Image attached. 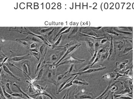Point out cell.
Instances as JSON below:
<instances>
[{
    "instance_id": "60d3db41",
    "label": "cell",
    "mask_w": 134,
    "mask_h": 99,
    "mask_svg": "<svg viewBox=\"0 0 134 99\" xmlns=\"http://www.w3.org/2000/svg\"><path fill=\"white\" fill-rule=\"evenodd\" d=\"M91 65H87L85 67L81 69L79 71V72H82L84 71H86V70H87L88 69H89L91 68Z\"/></svg>"
},
{
    "instance_id": "44dd1931",
    "label": "cell",
    "mask_w": 134,
    "mask_h": 99,
    "mask_svg": "<svg viewBox=\"0 0 134 99\" xmlns=\"http://www.w3.org/2000/svg\"><path fill=\"white\" fill-rule=\"evenodd\" d=\"M80 28L78 27H74L73 29V31L71 32V33L69 34L68 37V39H73L76 37L77 34L79 32V30Z\"/></svg>"
},
{
    "instance_id": "d590c367",
    "label": "cell",
    "mask_w": 134,
    "mask_h": 99,
    "mask_svg": "<svg viewBox=\"0 0 134 99\" xmlns=\"http://www.w3.org/2000/svg\"><path fill=\"white\" fill-rule=\"evenodd\" d=\"M12 96L15 97H22L23 96V94L21 93H18V92H13L11 94Z\"/></svg>"
},
{
    "instance_id": "11a10c76",
    "label": "cell",
    "mask_w": 134,
    "mask_h": 99,
    "mask_svg": "<svg viewBox=\"0 0 134 99\" xmlns=\"http://www.w3.org/2000/svg\"><path fill=\"white\" fill-rule=\"evenodd\" d=\"M110 93H108V94H107V95H106V96L105 97V98H104V99H107V98H108V97H109V94H110Z\"/></svg>"
},
{
    "instance_id": "3957f363",
    "label": "cell",
    "mask_w": 134,
    "mask_h": 99,
    "mask_svg": "<svg viewBox=\"0 0 134 99\" xmlns=\"http://www.w3.org/2000/svg\"><path fill=\"white\" fill-rule=\"evenodd\" d=\"M56 66L55 65H52L49 67V69L47 71L45 76L44 80H47L48 82L56 85V81L55 80L54 76L55 75V70Z\"/></svg>"
},
{
    "instance_id": "4dcf8cb0",
    "label": "cell",
    "mask_w": 134,
    "mask_h": 99,
    "mask_svg": "<svg viewBox=\"0 0 134 99\" xmlns=\"http://www.w3.org/2000/svg\"><path fill=\"white\" fill-rule=\"evenodd\" d=\"M109 55V51H108L107 52L105 53L104 54L102 55V57H101V58H100V61H104L105 60H106L107 58H108V56Z\"/></svg>"
},
{
    "instance_id": "ffe728a7",
    "label": "cell",
    "mask_w": 134,
    "mask_h": 99,
    "mask_svg": "<svg viewBox=\"0 0 134 99\" xmlns=\"http://www.w3.org/2000/svg\"><path fill=\"white\" fill-rule=\"evenodd\" d=\"M63 52H59L56 53L55 54L53 55L50 58V61L51 62L54 63V65H55L56 63V61L58 60H59V58L61 57Z\"/></svg>"
},
{
    "instance_id": "7a4b0ae2",
    "label": "cell",
    "mask_w": 134,
    "mask_h": 99,
    "mask_svg": "<svg viewBox=\"0 0 134 99\" xmlns=\"http://www.w3.org/2000/svg\"><path fill=\"white\" fill-rule=\"evenodd\" d=\"M9 65L11 66H13V67L17 68L18 69L22 71L24 73L25 77H28V78H29L30 79V81L32 80V79L30 77V76L31 75V63H30V61L28 60L25 61L21 63V65L22 70H21L20 68H18V67H16L13 64L10 63Z\"/></svg>"
},
{
    "instance_id": "484cf974",
    "label": "cell",
    "mask_w": 134,
    "mask_h": 99,
    "mask_svg": "<svg viewBox=\"0 0 134 99\" xmlns=\"http://www.w3.org/2000/svg\"><path fill=\"white\" fill-rule=\"evenodd\" d=\"M11 85H12V82L9 80H7L6 82L5 86L7 89V92L11 94L13 92L12 91L11 89Z\"/></svg>"
},
{
    "instance_id": "2e32d148",
    "label": "cell",
    "mask_w": 134,
    "mask_h": 99,
    "mask_svg": "<svg viewBox=\"0 0 134 99\" xmlns=\"http://www.w3.org/2000/svg\"><path fill=\"white\" fill-rule=\"evenodd\" d=\"M44 66H43L39 72L36 77L35 79L30 81L32 83H33L35 82H38L42 78V77L44 73Z\"/></svg>"
},
{
    "instance_id": "ba28073f",
    "label": "cell",
    "mask_w": 134,
    "mask_h": 99,
    "mask_svg": "<svg viewBox=\"0 0 134 99\" xmlns=\"http://www.w3.org/2000/svg\"><path fill=\"white\" fill-rule=\"evenodd\" d=\"M72 78V77H70L68 79H67L63 81H60V82H58L56 83V94H59V93H60L61 90L62 88L64 87V86L65 85V84L68 82Z\"/></svg>"
},
{
    "instance_id": "ab89813d",
    "label": "cell",
    "mask_w": 134,
    "mask_h": 99,
    "mask_svg": "<svg viewBox=\"0 0 134 99\" xmlns=\"http://www.w3.org/2000/svg\"><path fill=\"white\" fill-rule=\"evenodd\" d=\"M70 89L68 90V91L67 92V95L65 99H74L72 96V91L69 92Z\"/></svg>"
},
{
    "instance_id": "e575fe53",
    "label": "cell",
    "mask_w": 134,
    "mask_h": 99,
    "mask_svg": "<svg viewBox=\"0 0 134 99\" xmlns=\"http://www.w3.org/2000/svg\"><path fill=\"white\" fill-rule=\"evenodd\" d=\"M101 54H97V56L96 58V59H95L94 61V62L91 64V66L92 67V66H94V65L96 63L98 62V61H100V58H101Z\"/></svg>"
},
{
    "instance_id": "c3c4849f",
    "label": "cell",
    "mask_w": 134,
    "mask_h": 99,
    "mask_svg": "<svg viewBox=\"0 0 134 99\" xmlns=\"http://www.w3.org/2000/svg\"><path fill=\"white\" fill-rule=\"evenodd\" d=\"M71 27H70L68 29H66L65 31H64L63 32H62L61 34H60V35H62L63 34H65V33H68L70 31L71 29Z\"/></svg>"
},
{
    "instance_id": "7bdbcfd3",
    "label": "cell",
    "mask_w": 134,
    "mask_h": 99,
    "mask_svg": "<svg viewBox=\"0 0 134 99\" xmlns=\"http://www.w3.org/2000/svg\"><path fill=\"white\" fill-rule=\"evenodd\" d=\"M68 73H70L71 72H73L75 71V69L74 68V64H72L70 68L69 69V70H68Z\"/></svg>"
},
{
    "instance_id": "db71d44e",
    "label": "cell",
    "mask_w": 134,
    "mask_h": 99,
    "mask_svg": "<svg viewBox=\"0 0 134 99\" xmlns=\"http://www.w3.org/2000/svg\"><path fill=\"white\" fill-rule=\"evenodd\" d=\"M110 99H114V94H113V93H111L110 94Z\"/></svg>"
},
{
    "instance_id": "277c9868",
    "label": "cell",
    "mask_w": 134,
    "mask_h": 99,
    "mask_svg": "<svg viewBox=\"0 0 134 99\" xmlns=\"http://www.w3.org/2000/svg\"><path fill=\"white\" fill-rule=\"evenodd\" d=\"M85 61V60H81V59H78V58H76L73 57L71 55H70L68 57L64 59V60H63L57 66L56 68L59 66L62 65L70 64H78V63H82L84 62Z\"/></svg>"
},
{
    "instance_id": "8d00e7d4",
    "label": "cell",
    "mask_w": 134,
    "mask_h": 99,
    "mask_svg": "<svg viewBox=\"0 0 134 99\" xmlns=\"http://www.w3.org/2000/svg\"><path fill=\"white\" fill-rule=\"evenodd\" d=\"M46 47V45L45 43L43 44V45H41V46H40V48H39V52L42 55H43L44 52L45 51Z\"/></svg>"
},
{
    "instance_id": "ee69618b",
    "label": "cell",
    "mask_w": 134,
    "mask_h": 99,
    "mask_svg": "<svg viewBox=\"0 0 134 99\" xmlns=\"http://www.w3.org/2000/svg\"><path fill=\"white\" fill-rule=\"evenodd\" d=\"M62 37V35H60V37H59L58 40L54 44V45L55 46H56L60 43Z\"/></svg>"
},
{
    "instance_id": "f35d334b",
    "label": "cell",
    "mask_w": 134,
    "mask_h": 99,
    "mask_svg": "<svg viewBox=\"0 0 134 99\" xmlns=\"http://www.w3.org/2000/svg\"><path fill=\"white\" fill-rule=\"evenodd\" d=\"M118 90V87L117 85H114L111 86L110 88V92L111 93H114L115 91Z\"/></svg>"
},
{
    "instance_id": "681fc988",
    "label": "cell",
    "mask_w": 134,
    "mask_h": 99,
    "mask_svg": "<svg viewBox=\"0 0 134 99\" xmlns=\"http://www.w3.org/2000/svg\"><path fill=\"white\" fill-rule=\"evenodd\" d=\"M30 51L32 52H38V49L37 48H35L33 49H30Z\"/></svg>"
},
{
    "instance_id": "83f0119b",
    "label": "cell",
    "mask_w": 134,
    "mask_h": 99,
    "mask_svg": "<svg viewBox=\"0 0 134 99\" xmlns=\"http://www.w3.org/2000/svg\"><path fill=\"white\" fill-rule=\"evenodd\" d=\"M68 73H69V72H68V71L66 72L60 73V74H57V76H56L57 81L59 82V81H60V80L62 79L63 78L66 77L67 76H66V75Z\"/></svg>"
},
{
    "instance_id": "d6a6232c",
    "label": "cell",
    "mask_w": 134,
    "mask_h": 99,
    "mask_svg": "<svg viewBox=\"0 0 134 99\" xmlns=\"http://www.w3.org/2000/svg\"><path fill=\"white\" fill-rule=\"evenodd\" d=\"M42 60L43 58H41V59L39 60V62L38 63V64L36 65V67L35 72V74H36L37 72H38L39 69V68L40 66H41V63H42Z\"/></svg>"
},
{
    "instance_id": "b9f144b4",
    "label": "cell",
    "mask_w": 134,
    "mask_h": 99,
    "mask_svg": "<svg viewBox=\"0 0 134 99\" xmlns=\"http://www.w3.org/2000/svg\"><path fill=\"white\" fill-rule=\"evenodd\" d=\"M9 58V57H6H6L4 58V59L3 60L2 62L1 63V70H2V66H3V65L4 64H5V63L7 61V60H8Z\"/></svg>"
},
{
    "instance_id": "9a60e30c",
    "label": "cell",
    "mask_w": 134,
    "mask_h": 99,
    "mask_svg": "<svg viewBox=\"0 0 134 99\" xmlns=\"http://www.w3.org/2000/svg\"><path fill=\"white\" fill-rule=\"evenodd\" d=\"M111 42L110 46V50L109 51V55L108 60H114L115 59V51H114V44L113 43V38L111 36Z\"/></svg>"
},
{
    "instance_id": "f6af8a7d",
    "label": "cell",
    "mask_w": 134,
    "mask_h": 99,
    "mask_svg": "<svg viewBox=\"0 0 134 99\" xmlns=\"http://www.w3.org/2000/svg\"><path fill=\"white\" fill-rule=\"evenodd\" d=\"M0 94H1V96L2 97L3 99H7L6 97L4 96V94L3 91V89H2V87L1 86V88H0Z\"/></svg>"
},
{
    "instance_id": "8992f818",
    "label": "cell",
    "mask_w": 134,
    "mask_h": 99,
    "mask_svg": "<svg viewBox=\"0 0 134 99\" xmlns=\"http://www.w3.org/2000/svg\"><path fill=\"white\" fill-rule=\"evenodd\" d=\"M81 43H78L77 44H75V45H73L72 46H70L69 47V48L67 49L64 55L62 56V57L58 61V62L55 64L56 66L57 67V66L64 59H65V58H66L67 57H68V56H70V54L72 53L74 51L75 49H76L77 48L79 47L81 45Z\"/></svg>"
},
{
    "instance_id": "91938a15",
    "label": "cell",
    "mask_w": 134,
    "mask_h": 99,
    "mask_svg": "<svg viewBox=\"0 0 134 99\" xmlns=\"http://www.w3.org/2000/svg\"><path fill=\"white\" fill-rule=\"evenodd\" d=\"M50 99V98H49V99Z\"/></svg>"
},
{
    "instance_id": "7402d4cb",
    "label": "cell",
    "mask_w": 134,
    "mask_h": 99,
    "mask_svg": "<svg viewBox=\"0 0 134 99\" xmlns=\"http://www.w3.org/2000/svg\"><path fill=\"white\" fill-rule=\"evenodd\" d=\"M111 81L109 82V83H108V85L107 86V87H106V89L105 90V91H104L102 94H100L99 96L97 97H96L95 99H102L103 98V97H104V96H106V95H107V94H106L105 95V94L109 90L110 88H111V86H112L114 85L115 84V83H115L114 84L111 85Z\"/></svg>"
},
{
    "instance_id": "5b68a950",
    "label": "cell",
    "mask_w": 134,
    "mask_h": 99,
    "mask_svg": "<svg viewBox=\"0 0 134 99\" xmlns=\"http://www.w3.org/2000/svg\"><path fill=\"white\" fill-rule=\"evenodd\" d=\"M76 99H93L94 95L92 93L85 91L84 89H82L81 91L74 95Z\"/></svg>"
},
{
    "instance_id": "9f6ffc18",
    "label": "cell",
    "mask_w": 134,
    "mask_h": 99,
    "mask_svg": "<svg viewBox=\"0 0 134 99\" xmlns=\"http://www.w3.org/2000/svg\"><path fill=\"white\" fill-rule=\"evenodd\" d=\"M12 99H27L26 98H21V97H16V98H12Z\"/></svg>"
},
{
    "instance_id": "d6986e66",
    "label": "cell",
    "mask_w": 134,
    "mask_h": 99,
    "mask_svg": "<svg viewBox=\"0 0 134 99\" xmlns=\"http://www.w3.org/2000/svg\"><path fill=\"white\" fill-rule=\"evenodd\" d=\"M74 85H88L89 83L86 82L85 80L83 79L77 78V79L74 80L73 82Z\"/></svg>"
},
{
    "instance_id": "680465c9",
    "label": "cell",
    "mask_w": 134,
    "mask_h": 99,
    "mask_svg": "<svg viewBox=\"0 0 134 99\" xmlns=\"http://www.w3.org/2000/svg\"><path fill=\"white\" fill-rule=\"evenodd\" d=\"M0 99H3V97L2 98V97L1 96V97H0Z\"/></svg>"
},
{
    "instance_id": "74e56055",
    "label": "cell",
    "mask_w": 134,
    "mask_h": 99,
    "mask_svg": "<svg viewBox=\"0 0 134 99\" xmlns=\"http://www.w3.org/2000/svg\"><path fill=\"white\" fill-rule=\"evenodd\" d=\"M112 28H110V29H106L105 31L106 32H107V33H110V34H114L116 35H117L118 36V35H119V34L117 33V32H115L114 31V30L112 29Z\"/></svg>"
},
{
    "instance_id": "603a6c76",
    "label": "cell",
    "mask_w": 134,
    "mask_h": 99,
    "mask_svg": "<svg viewBox=\"0 0 134 99\" xmlns=\"http://www.w3.org/2000/svg\"><path fill=\"white\" fill-rule=\"evenodd\" d=\"M53 27H40L38 29V33L43 34L47 32H49L53 29Z\"/></svg>"
},
{
    "instance_id": "4fadbf2b",
    "label": "cell",
    "mask_w": 134,
    "mask_h": 99,
    "mask_svg": "<svg viewBox=\"0 0 134 99\" xmlns=\"http://www.w3.org/2000/svg\"><path fill=\"white\" fill-rule=\"evenodd\" d=\"M3 69L4 70V71L6 72V73H7L8 74H9V76H10L12 77L13 78L15 79L16 80H17L18 81H21V79L20 78H19V77H18L16 76L13 74L12 72L9 70V68L7 67V64H5L3 65Z\"/></svg>"
},
{
    "instance_id": "5bb4252c",
    "label": "cell",
    "mask_w": 134,
    "mask_h": 99,
    "mask_svg": "<svg viewBox=\"0 0 134 99\" xmlns=\"http://www.w3.org/2000/svg\"><path fill=\"white\" fill-rule=\"evenodd\" d=\"M26 82L29 84L27 89V93L28 94H31L36 93L37 92V89L35 88V86L33 85V83H32L30 81L29 82L28 80H26Z\"/></svg>"
},
{
    "instance_id": "836d02e7",
    "label": "cell",
    "mask_w": 134,
    "mask_h": 99,
    "mask_svg": "<svg viewBox=\"0 0 134 99\" xmlns=\"http://www.w3.org/2000/svg\"><path fill=\"white\" fill-rule=\"evenodd\" d=\"M68 27H64L63 28H62L60 30H59V31L58 32V34H57L56 35L55 37H54V38L53 40H55L57 38V37L59 36V35H60V34L62 33V32H63L64 31H65L67 28H68Z\"/></svg>"
},
{
    "instance_id": "7c38bea8",
    "label": "cell",
    "mask_w": 134,
    "mask_h": 99,
    "mask_svg": "<svg viewBox=\"0 0 134 99\" xmlns=\"http://www.w3.org/2000/svg\"><path fill=\"white\" fill-rule=\"evenodd\" d=\"M16 41L27 48H30L31 42L25 39H16Z\"/></svg>"
},
{
    "instance_id": "f907efd6",
    "label": "cell",
    "mask_w": 134,
    "mask_h": 99,
    "mask_svg": "<svg viewBox=\"0 0 134 99\" xmlns=\"http://www.w3.org/2000/svg\"><path fill=\"white\" fill-rule=\"evenodd\" d=\"M121 98H122V99H132V98L131 97H129L128 96H121L120 97Z\"/></svg>"
},
{
    "instance_id": "e0dca14e",
    "label": "cell",
    "mask_w": 134,
    "mask_h": 99,
    "mask_svg": "<svg viewBox=\"0 0 134 99\" xmlns=\"http://www.w3.org/2000/svg\"><path fill=\"white\" fill-rule=\"evenodd\" d=\"M27 29L25 27H11L9 28V31L18 32L20 33H24Z\"/></svg>"
},
{
    "instance_id": "ac0fdd59",
    "label": "cell",
    "mask_w": 134,
    "mask_h": 99,
    "mask_svg": "<svg viewBox=\"0 0 134 99\" xmlns=\"http://www.w3.org/2000/svg\"><path fill=\"white\" fill-rule=\"evenodd\" d=\"M27 37H26L25 39L30 41V42L33 41L34 42L39 43H42L43 42L42 40L40 39H39L37 37L34 36V35H32L28 34Z\"/></svg>"
},
{
    "instance_id": "d4e9b609",
    "label": "cell",
    "mask_w": 134,
    "mask_h": 99,
    "mask_svg": "<svg viewBox=\"0 0 134 99\" xmlns=\"http://www.w3.org/2000/svg\"><path fill=\"white\" fill-rule=\"evenodd\" d=\"M13 86H15L17 87V88L18 89V90H19V92L20 93H21L22 94H24L26 97H27V99H34L33 97H32L30 96L29 94H27V93H25L24 91H22V90H21V88L20 86L19 85H18L17 83H14L13 84Z\"/></svg>"
},
{
    "instance_id": "816d5d0a",
    "label": "cell",
    "mask_w": 134,
    "mask_h": 99,
    "mask_svg": "<svg viewBox=\"0 0 134 99\" xmlns=\"http://www.w3.org/2000/svg\"><path fill=\"white\" fill-rule=\"evenodd\" d=\"M90 28H91L92 29H97V30H99V29H100L101 28H102V27H90Z\"/></svg>"
},
{
    "instance_id": "6f0895ef",
    "label": "cell",
    "mask_w": 134,
    "mask_h": 99,
    "mask_svg": "<svg viewBox=\"0 0 134 99\" xmlns=\"http://www.w3.org/2000/svg\"><path fill=\"white\" fill-rule=\"evenodd\" d=\"M66 95H67V93H66L63 96V97H62V98L61 99H65V97H66Z\"/></svg>"
},
{
    "instance_id": "8fae6325",
    "label": "cell",
    "mask_w": 134,
    "mask_h": 99,
    "mask_svg": "<svg viewBox=\"0 0 134 99\" xmlns=\"http://www.w3.org/2000/svg\"><path fill=\"white\" fill-rule=\"evenodd\" d=\"M30 54H28L27 55L24 56H18V57H15L12 58L9 60V61H12L15 63L19 62L20 61L24 60H27L31 58Z\"/></svg>"
},
{
    "instance_id": "30bf717a",
    "label": "cell",
    "mask_w": 134,
    "mask_h": 99,
    "mask_svg": "<svg viewBox=\"0 0 134 99\" xmlns=\"http://www.w3.org/2000/svg\"><path fill=\"white\" fill-rule=\"evenodd\" d=\"M106 68V67H100L96 69H89L87 70L84 71L82 72H78L77 73H74V74H72V76H76V75H83L84 74H88V73H92L93 72H98L99 71H102L103 69H105Z\"/></svg>"
},
{
    "instance_id": "cb8c5ba5",
    "label": "cell",
    "mask_w": 134,
    "mask_h": 99,
    "mask_svg": "<svg viewBox=\"0 0 134 99\" xmlns=\"http://www.w3.org/2000/svg\"><path fill=\"white\" fill-rule=\"evenodd\" d=\"M4 83L2 82H1V86L2 87L3 89V91L4 94V96L6 97L7 99H12V95L10 94L6 90V87L4 85Z\"/></svg>"
},
{
    "instance_id": "52a82bcc",
    "label": "cell",
    "mask_w": 134,
    "mask_h": 99,
    "mask_svg": "<svg viewBox=\"0 0 134 99\" xmlns=\"http://www.w3.org/2000/svg\"><path fill=\"white\" fill-rule=\"evenodd\" d=\"M85 42L87 43L88 52L91 54V55L93 57L95 52V44L92 40L90 38L86 37L85 38Z\"/></svg>"
},
{
    "instance_id": "f546056e",
    "label": "cell",
    "mask_w": 134,
    "mask_h": 99,
    "mask_svg": "<svg viewBox=\"0 0 134 99\" xmlns=\"http://www.w3.org/2000/svg\"><path fill=\"white\" fill-rule=\"evenodd\" d=\"M103 48H102L99 49L98 51V54H103V53H106L108 51V46H105V47H103Z\"/></svg>"
},
{
    "instance_id": "bcb514c9",
    "label": "cell",
    "mask_w": 134,
    "mask_h": 99,
    "mask_svg": "<svg viewBox=\"0 0 134 99\" xmlns=\"http://www.w3.org/2000/svg\"><path fill=\"white\" fill-rule=\"evenodd\" d=\"M37 46V44H36L35 42L32 43V44H31L30 48L31 49L35 48H36Z\"/></svg>"
},
{
    "instance_id": "4316f807",
    "label": "cell",
    "mask_w": 134,
    "mask_h": 99,
    "mask_svg": "<svg viewBox=\"0 0 134 99\" xmlns=\"http://www.w3.org/2000/svg\"><path fill=\"white\" fill-rule=\"evenodd\" d=\"M77 76H78V75H76V76H75L74 78L72 80H71V81H69V82H68V83H67L65 84V85L64 86V87H63V88L62 89V90H61L60 92H61L62 91L64 90L65 89L68 88V87H69L70 86H73V85H74L73 83V82L74 80L76 79V78L77 77Z\"/></svg>"
},
{
    "instance_id": "7dc6e473",
    "label": "cell",
    "mask_w": 134,
    "mask_h": 99,
    "mask_svg": "<svg viewBox=\"0 0 134 99\" xmlns=\"http://www.w3.org/2000/svg\"><path fill=\"white\" fill-rule=\"evenodd\" d=\"M100 45V44L99 43L97 42L95 44V50H98Z\"/></svg>"
},
{
    "instance_id": "1f68e13d",
    "label": "cell",
    "mask_w": 134,
    "mask_h": 99,
    "mask_svg": "<svg viewBox=\"0 0 134 99\" xmlns=\"http://www.w3.org/2000/svg\"><path fill=\"white\" fill-rule=\"evenodd\" d=\"M30 54L34 56L39 61V60H40V54H41L40 52H30Z\"/></svg>"
},
{
    "instance_id": "6da1fadb",
    "label": "cell",
    "mask_w": 134,
    "mask_h": 99,
    "mask_svg": "<svg viewBox=\"0 0 134 99\" xmlns=\"http://www.w3.org/2000/svg\"><path fill=\"white\" fill-rule=\"evenodd\" d=\"M37 88V92L35 94H29L32 97L37 96L39 95H43L47 96L50 99H58L57 97L53 94L50 88H48V86L46 85L45 87L39 85H36Z\"/></svg>"
},
{
    "instance_id": "9c48e42d",
    "label": "cell",
    "mask_w": 134,
    "mask_h": 99,
    "mask_svg": "<svg viewBox=\"0 0 134 99\" xmlns=\"http://www.w3.org/2000/svg\"><path fill=\"white\" fill-rule=\"evenodd\" d=\"M80 31L82 32L81 33L82 34L90 35V36H93V37H96L97 38L100 36V35L94 31V29L91 28H88V27L85 28L84 29H82V30H80Z\"/></svg>"
},
{
    "instance_id": "f1b7e54d",
    "label": "cell",
    "mask_w": 134,
    "mask_h": 99,
    "mask_svg": "<svg viewBox=\"0 0 134 99\" xmlns=\"http://www.w3.org/2000/svg\"><path fill=\"white\" fill-rule=\"evenodd\" d=\"M115 74H116V73L115 74L114 72H111V73L107 74L105 76H103L102 78L103 79H110V78H114L115 77Z\"/></svg>"
},
{
    "instance_id": "f5cc1de1",
    "label": "cell",
    "mask_w": 134,
    "mask_h": 99,
    "mask_svg": "<svg viewBox=\"0 0 134 99\" xmlns=\"http://www.w3.org/2000/svg\"><path fill=\"white\" fill-rule=\"evenodd\" d=\"M107 41V40L105 39H103L101 41V43H104L105 42Z\"/></svg>"
}]
</instances>
